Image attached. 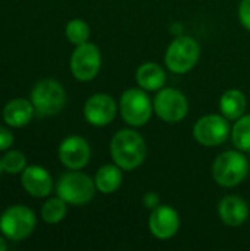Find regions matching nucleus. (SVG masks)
Wrapping results in <instances>:
<instances>
[{
	"mask_svg": "<svg viewBox=\"0 0 250 251\" xmlns=\"http://www.w3.org/2000/svg\"><path fill=\"white\" fill-rule=\"evenodd\" d=\"M249 204L239 196H225L218 204V216L227 226L239 228L249 219Z\"/></svg>",
	"mask_w": 250,
	"mask_h": 251,
	"instance_id": "nucleus-15",
	"label": "nucleus"
},
{
	"mask_svg": "<svg viewBox=\"0 0 250 251\" xmlns=\"http://www.w3.org/2000/svg\"><path fill=\"white\" fill-rule=\"evenodd\" d=\"M56 194L71 206L88 204L97 191L94 178L81 171H69L56 182Z\"/></svg>",
	"mask_w": 250,
	"mask_h": 251,
	"instance_id": "nucleus-3",
	"label": "nucleus"
},
{
	"mask_svg": "<svg viewBox=\"0 0 250 251\" xmlns=\"http://www.w3.org/2000/svg\"><path fill=\"white\" fill-rule=\"evenodd\" d=\"M153 112L164 122L177 124L187 116L189 100L180 90L164 87L156 91V96L153 99Z\"/></svg>",
	"mask_w": 250,
	"mask_h": 251,
	"instance_id": "nucleus-8",
	"label": "nucleus"
},
{
	"mask_svg": "<svg viewBox=\"0 0 250 251\" xmlns=\"http://www.w3.org/2000/svg\"><path fill=\"white\" fill-rule=\"evenodd\" d=\"M21 184L27 194L35 199L49 197L55 188L50 172L40 165H28L21 174Z\"/></svg>",
	"mask_w": 250,
	"mask_h": 251,
	"instance_id": "nucleus-14",
	"label": "nucleus"
},
{
	"mask_svg": "<svg viewBox=\"0 0 250 251\" xmlns=\"http://www.w3.org/2000/svg\"><path fill=\"white\" fill-rule=\"evenodd\" d=\"M3 172L9 175H19L28 166L27 156L19 150H7L6 154L1 157Z\"/></svg>",
	"mask_w": 250,
	"mask_h": 251,
	"instance_id": "nucleus-23",
	"label": "nucleus"
},
{
	"mask_svg": "<svg viewBox=\"0 0 250 251\" xmlns=\"http://www.w3.org/2000/svg\"><path fill=\"white\" fill-rule=\"evenodd\" d=\"M239 19L243 28L250 32V0H242L239 4Z\"/></svg>",
	"mask_w": 250,
	"mask_h": 251,
	"instance_id": "nucleus-24",
	"label": "nucleus"
},
{
	"mask_svg": "<svg viewBox=\"0 0 250 251\" xmlns=\"http://www.w3.org/2000/svg\"><path fill=\"white\" fill-rule=\"evenodd\" d=\"M102 66V54L96 44L84 43L75 46V50L69 59V69L75 79L81 82L93 81Z\"/></svg>",
	"mask_w": 250,
	"mask_h": 251,
	"instance_id": "nucleus-9",
	"label": "nucleus"
},
{
	"mask_svg": "<svg viewBox=\"0 0 250 251\" xmlns=\"http://www.w3.org/2000/svg\"><path fill=\"white\" fill-rule=\"evenodd\" d=\"M85 121L96 128L106 126L113 122L118 115V103L111 94L96 93L90 96L83 109Z\"/></svg>",
	"mask_w": 250,
	"mask_h": 251,
	"instance_id": "nucleus-11",
	"label": "nucleus"
},
{
	"mask_svg": "<svg viewBox=\"0 0 250 251\" xmlns=\"http://www.w3.org/2000/svg\"><path fill=\"white\" fill-rule=\"evenodd\" d=\"M181 221L178 212L168 206V204H159L156 209L150 210L149 216V231L150 234L158 240H171L177 235L180 229Z\"/></svg>",
	"mask_w": 250,
	"mask_h": 251,
	"instance_id": "nucleus-13",
	"label": "nucleus"
},
{
	"mask_svg": "<svg viewBox=\"0 0 250 251\" xmlns=\"http://www.w3.org/2000/svg\"><path fill=\"white\" fill-rule=\"evenodd\" d=\"M65 35L68 41L74 46L84 44L90 38V26L84 19L80 18L71 19L65 26Z\"/></svg>",
	"mask_w": 250,
	"mask_h": 251,
	"instance_id": "nucleus-22",
	"label": "nucleus"
},
{
	"mask_svg": "<svg viewBox=\"0 0 250 251\" xmlns=\"http://www.w3.org/2000/svg\"><path fill=\"white\" fill-rule=\"evenodd\" d=\"M34 115H35V109L31 100L24 99V97H16V99L9 100L1 110L3 121L10 128L27 126L34 118Z\"/></svg>",
	"mask_w": 250,
	"mask_h": 251,
	"instance_id": "nucleus-16",
	"label": "nucleus"
},
{
	"mask_svg": "<svg viewBox=\"0 0 250 251\" xmlns=\"http://www.w3.org/2000/svg\"><path fill=\"white\" fill-rule=\"evenodd\" d=\"M29 100L40 116L59 115L66 104V91L63 85L52 78L40 79L29 93Z\"/></svg>",
	"mask_w": 250,
	"mask_h": 251,
	"instance_id": "nucleus-5",
	"label": "nucleus"
},
{
	"mask_svg": "<svg viewBox=\"0 0 250 251\" xmlns=\"http://www.w3.org/2000/svg\"><path fill=\"white\" fill-rule=\"evenodd\" d=\"M200 59V46L190 35L175 37L164 56L165 66L169 72L183 75L190 72Z\"/></svg>",
	"mask_w": 250,
	"mask_h": 251,
	"instance_id": "nucleus-4",
	"label": "nucleus"
},
{
	"mask_svg": "<svg viewBox=\"0 0 250 251\" xmlns=\"http://www.w3.org/2000/svg\"><path fill=\"white\" fill-rule=\"evenodd\" d=\"M60 163L69 171H80L85 168L91 157V147L84 137L69 135L62 140L57 149Z\"/></svg>",
	"mask_w": 250,
	"mask_h": 251,
	"instance_id": "nucleus-12",
	"label": "nucleus"
},
{
	"mask_svg": "<svg viewBox=\"0 0 250 251\" xmlns=\"http://www.w3.org/2000/svg\"><path fill=\"white\" fill-rule=\"evenodd\" d=\"M248 97L242 90L230 88L220 99V112L228 121H237L246 113Z\"/></svg>",
	"mask_w": 250,
	"mask_h": 251,
	"instance_id": "nucleus-18",
	"label": "nucleus"
},
{
	"mask_svg": "<svg viewBox=\"0 0 250 251\" xmlns=\"http://www.w3.org/2000/svg\"><path fill=\"white\" fill-rule=\"evenodd\" d=\"M194 140L203 147H217L231 137L228 119L222 115H205L199 118L193 126Z\"/></svg>",
	"mask_w": 250,
	"mask_h": 251,
	"instance_id": "nucleus-10",
	"label": "nucleus"
},
{
	"mask_svg": "<svg viewBox=\"0 0 250 251\" xmlns=\"http://www.w3.org/2000/svg\"><path fill=\"white\" fill-rule=\"evenodd\" d=\"M146 141L134 129H119L111 140V156L122 171H134L146 159Z\"/></svg>",
	"mask_w": 250,
	"mask_h": 251,
	"instance_id": "nucleus-1",
	"label": "nucleus"
},
{
	"mask_svg": "<svg viewBox=\"0 0 250 251\" xmlns=\"http://www.w3.org/2000/svg\"><path fill=\"white\" fill-rule=\"evenodd\" d=\"M136 81L137 85L146 91H159L167 84V72L161 65L155 62H146L137 68Z\"/></svg>",
	"mask_w": 250,
	"mask_h": 251,
	"instance_id": "nucleus-17",
	"label": "nucleus"
},
{
	"mask_svg": "<svg viewBox=\"0 0 250 251\" xmlns=\"http://www.w3.org/2000/svg\"><path fill=\"white\" fill-rule=\"evenodd\" d=\"M7 238L1 234L0 235V251H4V250H7V241H6Z\"/></svg>",
	"mask_w": 250,
	"mask_h": 251,
	"instance_id": "nucleus-27",
	"label": "nucleus"
},
{
	"mask_svg": "<svg viewBox=\"0 0 250 251\" xmlns=\"http://www.w3.org/2000/svg\"><path fill=\"white\" fill-rule=\"evenodd\" d=\"M68 213V203L65 200H62L59 196L56 197H49L40 210V216L41 219L49 224V225H56L59 222H62L65 219Z\"/></svg>",
	"mask_w": 250,
	"mask_h": 251,
	"instance_id": "nucleus-20",
	"label": "nucleus"
},
{
	"mask_svg": "<svg viewBox=\"0 0 250 251\" xmlns=\"http://www.w3.org/2000/svg\"><path fill=\"white\" fill-rule=\"evenodd\" d=\"M94 184L99 193L113 194L122 185V169L118 165H103L94 175Z\"/></svg>",
	"mask_w": 250,
	"mask_h": 251,
	"instance_id": "nucleus-19",
	"label": "nucleus"
},
{
	"mask_svg": "<svg viewBox=\"0 0 250 251\" xmlns=\"http://www.w3.org/2000/svg\"><path fill=\"white\" fill-rule=\"evenodd\" d=\"M231 141L237 150L250 153V115L245 113L236 121L231 128Z\"/></svg>",
	"mask_w": 250,
	"mask_h": 251,
	"instance_id": "nucleus-21",
	"label": "nucleus"
},
{
	"mask_svg": "<svg viewBox=\"0 0 250 251\" xmlns=\"http://www.w3.org/2000/svg\"><path fill=\"white\" fill-rule=\"evenodd\" d=\"M1 174H3V166H1V159H0V176H1Z\"/></svg>",
	"mask_w": 250,
	"mask_h": 251,
	"instance_id": "nucleus-28",
	"label": "nucleus"
},
{
	"mask_svg": "<svg viewBox=\"0 0 250 251\" xmlns=\"http://www.w3.org/2000/svg\"><path fill=\"white\" fill-rule=\"evenodd\" d=\"M37 226L34 210L24 204H13L4 209L0 215V232L10 241L27 240Z\"/></svg>",
	"mask_w": 250,
	"mask_h": 251,
	"instance_id": "nucleus-6",
	"label": "nucleus"
},
{
	"mask_svg": "<svg viewBox=\"0 0 250 251\" xmlns=\"http://www.w3.org/2000/svg\"><path fill=\"white\" fill-rule=\"evenodd\" d=\"M143 206L146 207V209H149V210H153V209H156L159 204H161V197H159V194L158 193H155V191H149V193H146L144 196H143Z\"/></svg>",
	"mask_w": 250,
	"mask_h": 251,
	"instance_id": "nucleus-26",
	"label": "nucleus"
},
{
	"mask_svg": "<svg viewBox=\"0 0 250 251\" xmlns=\"http://www.w3.org/2000/svg\"><path fill=\"white\" fill-rule=\"evenodd\" d=\"M249 160L240 150H227L217 156L212 163V178L224 188L240 185L249 175Z\"/></svg>",
	"mask_w": 250,
	"mask_h": 251,
	"instance_id": "nucleus-2",
	"label": "nucleus"
},
{
	"mask_svg": "<svg viewBox=\"0 0 250 251\" xmlns=\"http://www.w3.org/2000/svg\"><path fill=\"white\" fill-rule=\"evenodd\" d=\"M15 143V137L13 132L6 128V126H0V151H7Z\"/></svg>",
	"mask_w": 250,
	"mask_h": 251,
	"instance_id": "nucleus-25",
	"label": "nucleus"
},
{
	"mask_svg": "<svg viewBox=\"0 0 250 251\" xmlns=\"http://www.w3.org/2000/svg\"><path fill=\"white\" fill-rule=\"evenodd\" d=\"M119 113L124 122L130 126L146 125L153 113V100L143 88H128L119 99Z\"/></svg>",
	"mask_w": 250,
	"mask_h": 251,
	"instance_id": "nucleus-7",
	"label": "nucleus"
}]
</instances>
